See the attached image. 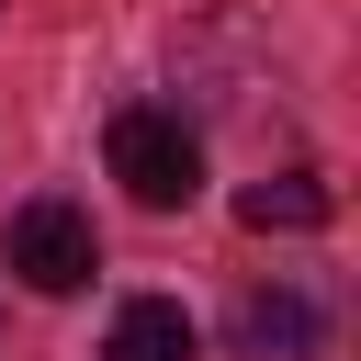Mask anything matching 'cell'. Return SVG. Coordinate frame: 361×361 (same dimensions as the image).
I'll return each mask as SVG.
<instances>
[{"mask_svg":"<svg viewBox=\"0 0 361 361\" xmlns=\"http://www.w3.org/2000/svg\"><path fill=\"white\" fill-rule=\"evenodd\" d=\"M102 158H113V180H124L147 214H180V203L203 192V135H192L169 102H124L113 135H102Z\"/></svg>","mask_w":361,"mask_h":361,"instance_id":"6da1fadb","label":"cell"},{"mask_svg":"<svg viewBox=\"0 0 361 361\" xmlns=\"http://www.w3.org/2000/svg\"><path fill=\"white\" fill-rule=\"evenodd\" d=\"M11 271H23L34 293H79V282L102 271V237H90V203H68V192H34V203L11 214Z\"/></svg>","mask_w":361,"mask_h":361,"instance_id":"7a4b0ae2","label":"cell"},{"mask_svg":"<svg viewBox=\"0 0 361 361\" xmlns=\"http://www.w3.org/2000/svg\"><path fill=\"white\" fill-rule=\"evenodd\" d=\"M316 350H327L316 293L271 282V293H248V305H237V361H316Z\"/></svg>","mask_w":361,"mask_h":361,"instance_id":"3957f363","label":"cell"},{"mask_svg":"<svg viewBox=\"0 0 361 361\" xmlns=\"http://www.w3.org/2000/svg\"><path fill=\"white\" fill-rule=\"evenodd\" d=\"M102 361H203V327H192L169 293H135V305H113Z\"/></svg>","mask_w":361,"mask_h":361,"instance_id":"277c9868","label":"cell"},{"mask_svg":"<svg viewBox=\"0 0 361 361\" xmlns=\"http://www.w3.org/2000/svg\"><path fill=\"white\" fill-rule=\"evenodd\" d=\"M327 214H338V192L316 169H282V180H248L237 192V226H259V237H316Z\"/></svg>","mask_w":361,"mask_h":361,"instance_id":"5b68a950","label":"cell"}]
</instances>
